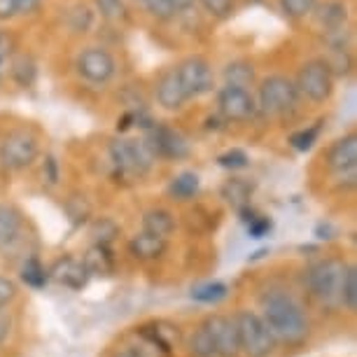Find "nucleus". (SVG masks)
Returning a JSON list of instances; mask_svg holds the SVG:
<instances>
[{"label": "nucleus", "mask_w": 357, "mask_h": 357, "mask_svg": "<svg viewBox=\"0 0 357 357\" xmlns=\"http://www.w3.org/2000/svg\"><path fill=\"white\" fill-rule=\"evenodd\" d=\"M250 197H252V185L243 178H229L227 183L222 185V199H225L229 206H234L236 211L250 206Z\"/></svg>", "instance_id": "nucleus-23"}, {"label": "nucleus", "mask_w": 357, "mask_h": 357, "mask_svg": "<svg viewBox=\"0 0 357 357\" xmlns=\"http://www.w3.org/2000/svg\"><path fill=\"white\" fill-rule=\"evenodd\" d=\"M19 278H22L26 285L33 287V289H40L47 285L50 275H47V268L40 264L38 257H26V261L19 268Z\"/></svg>", "instance_id": "nucleus-27"}, {"label": "nucleus", "mask_w": 357, "mask_h": 357, "mask_svg": "<svg viewBox=\"0 0 357 357\" xmlns=\"http://www.w3.org/2000/svg\"><path fill=\"white\" fill-rule=\"evenodd\" d=\"M143 231L161 236V238H168L175 231V218L173 213L164 211V208H152L143 215Z\"/></svg>", "instance_id": "nucleus-21"}, {"label": "nucleus", "mask_w": 357, "mask_h": 357, "mask_svg": "<svg viewBox=\"0 0 357 357\" xmlns=\"http://www.w3.org/2000/svg\"><path fill=\"white\" fill-rule=\"evenodd\" d=\"M0 63H3V54H0Z\"/></svg>", "instance_id": "nucleus-46"}, {"label": "nucleus", "mask_w": 357, "mask_h": 357, "mask_svg": "<svg viewBox=\"0 0 357 357\" xmlns=\"http://www.w3.org/2000/svg\"><path fill=\"white\" fill-rule=\"evenodd\" d=\"M110 161L122 178H136V175H145L150 171L154 157L143 140L117 138L110 143Z\"/></svg>", "instance_id": "nucleus-5"}, {"label": "nucleus", "mask_w": 357, "mask_h": 357, "mask_svg": "<svg viewBox=\"0 0 357 357\" xmlns=\"http://www.w3.org/2000/svg\"><path fill=\"white\" fill-rule=\"evenodd\" d=\"M154 93H157V103L168 112L183 110V107L187 105V100H190L185 89H183V84H180L175 68L166 70L164 75L157 79V89H154Z\"/></svg>", "instance_id": "nucleus-15"}, {"label": "nucleus", "mask_w": 357, "mask_h": 357, "mask_svg": "<svg viewBox=\"0 0 357 357\" xmlns=\"http://www.w3.org/2000/svg\"><path fill=\"white\" fill-rule=\"evenodd\" d=\"M15 296H17V285L10 278L0 275V311H3L5 306H10L12 301H15Z\"/></svg>", "instance_id": "nucleus-38"}, {"label": "nucleus", "mask_w": 357, "mask_h": 357, "mask_svg": "<svg viewBox=\"0 0 357 357\" xmlns=\"http://www.w3.org/2000/svg\"><path fill=\"white\" fill-rule=\"evenodd\" d=\"M50 171V175H47V180H50L52 185H56V180H59V175H56V161H54V157H47L45 159V166H43V171Z\"/></svg>", "instance_id": "nucleus-42"}, {"label": "nucleus", "mask_w": 357, "mask_h": 357, "mask_svg": "<svg viewBox=\"0 0 357 357\" xmlns=\"http://www.w3.org/2000/svg\"><path fill=\"white\" fill-rule=\"evenodd\" d=\"M225 296H227L225 282H206V285H201L192 292V299L199 301V304H218Z\"/></svg>", "instance_id": "nucleus-32"}, {"label": "nucleus", "mask_w": 357, "mask_h": 357, "mask_svg": "<svg viewBox=\"0 0 357 357\" xmlns=\"http://www.w3.org/2000/svg\"><path fill=\"white\" fill-rule=\"evenodd\" d=\"M143 143L154 159H185L190 154V145H187L183 133L166 124L147 126Z\"/></svg>", "instance_id": "nucleus-10"}, {"label": "nucleus", "mask_w": 357, "mask_h": 357, "mask_svg": "<svg viewBox=\"0 0 357 357\" xmlns=\"http://www.w3.org/2000/svg\"><path fill=\"white\" fill-rule=\"evenodd\" d=\"M257 112V103L250 89L225 84L218 89V114L225 122H248Z\"/></svg>", "instance_id": "nucleus-11"}, {"label": "nucleus", "mask_w": 357, "mask_h": 357, "mask_svg": "<svg viewBox=\"0 0 357 357\" xmlns=\"http://www.w3.org/2000/svg\"><path fill=\"white\" fill-rule=\"evenodd\" d=\"M322 61L327 63V68L334 77H343L353 70V54H350L348 47H327V54L322 56Z\"/></svg>", "instance_id": "nucleus-24"}, {"label": "nucleus", "mask_w": 357, "mask_h": 357, "mask_svg": "<svg viewBox=\"0 0 357 357\" xmlns=\"http://www.w3.org/2000/svg\"><path fill=\"white\" fill-rule=\"evenodd\" d=\"M136 5L145 15L157 19V22H171V19L178 15L171 0H136Z\"/></svg>", "instance_id": "nucleus-29"}, {"label": "nucleus", "mask_w": 357, "mask_h": 357, "mask_svg": "<svg viewBox=\"0 0 357 357\" xmlns=\"http://www.w3.org/2000/svg\"><path fill=\"white\" fill-rule=\"evenodd\" d=\"M222 79L225 84H231V86H252L255 82V66L245 59H236V61H229L225 68H222Z\"/></svg>", "instance_id": "nucleus-22"}, {"label": "nucleus", "mask_w": 357, "mask_h": 357, "mask_svg": "<svg viewBox=\"0 0 357 357\" xmlns=\"http://www.w3.org/2000/svg\"><path fill=\"white\" fill-rule=\"evenodd\" d=\"M248 3H250V5H257V3H261V0H248Z\"/></svg>", "instance_id": "nucleus-45"}, {"label": "nucleus", "mask_w": 357, "mask_h": 357, "mask_svg": "<svg viewBox=\"0 0 357 357\" xmlns=\"http://www.w3.org/2000/svg\"><path fill=\"white\" fill-rule=\"evenodd\" d=\"M168 250V241L161 238V236L140 231L129 241V252L133 259L138 261H157L166 255Z\"/></svg>", "instance_id": "nucleus-16"}, {"label": "nucleus", "mask_w": 357, "mask_h": 357, "mask_svg": "<svg viewBox=\"0 0 357 357\" xmlns=\"http://www.w3.org/2000/svg\"><path fill=\"white\" fill-rule=\"evenodd\" d=\"M73 19H77L75 24H73V31H86L91 26V22H93V12L86 8V5H79V8H75L73 10V15H70Z\"/></svg>", "instance_id": "nucleus-37"}, {"label": "nucleus", "mask_w": 357, "mask_h": 357, "mask_svg": "<svg viewBox=\"0 0 357 357\" xmlns=\"http://www.w3.org/2000/svg\"><path fill=\"white\" fill-rule=\"evenodd\" d=\"M112 357H140L138 350H133V348H124V350H117Z\"/></svg>", "instance_id": "nucleus-44"}, {"label": "nucleus", "mask_w": 357, "mask_h": 357, "mask_svg": "<svg viewBox=\"0 0 357 357\" xmlns=\"http://www.w3.org/2000/svg\"><path fill=\"white\" fill-rule=\"evenodd\" d=\"M294 86L299 91V98L311 100L315 105H322L334 93V75L329 73L327 63L322 59H308L296 73Z\"/></svg>", "instance_id": "nucleus-4"}, {"label": "nucleus", "mask_w": 357, "mask_h": 357, "mask_svg": "<svg viewBox=\"0 0 357 357\" xmlns=\"http://www.w3.org/2000/svg\"><path fill=\"white\" fill-rule=\"evenodd\" d=\"M10 75L19 86H31L33 82H36L38 68H36V63H33L29 56H17L15 61H12Z\"/></svg>", "instance_id": "nucleus-28"}, {"label": "nucleus", "mask_w": 357, "mask_h": 357, "mask_svg": "<svg viewBox=\"0 0 357 357\" xmlns=\"http://www.w3.org/2000/svg\"><path fill=\"white\" fill-rule=\"evenodd\" d=\"M171 3H173L175 12H187L194 3H197V0H171Z\"/></svg>", "instance_id": "nucleus-43"}, {"label": "nucleus", "mask_w": 357, "mask_h": 357, "mask_svg": "<svg viewBox=\"0 0 357 357\" xmlns=\"http://www.w3.org/2000/svg\"><path fill=\"white\" fill-rule=\"evenodd\" d=\"M346 266L336 259H320L308 268V287L315 299L325 306L339 304V289Z\"/></svg>", "instance_id": "nucleus-6"}, {"label": "nucleus", "mask_w": 357, "mask_h": 357, "mask_svg": "<svg viewBox=\"0 0 357 357\" xmlns=\"http://www.w3.org/2000/svg\"><path fill=\"white\" fill-rule=\"evenodd\" d=\"M22 213L12 206H0V250H8L22 238Z\"/></svg>", "instance_id": "nucleus-18"}, {"label": "nucleus", "mask_w": 357, "mask_h": 357, "mask_svg": "<svg viewBox=\"0 0 357 357\" xmlns=\"http://www.w3.org/2000/svg\"><path fill=\"white\" fill-rule=\"evenodd\" d=\"M218 164L222 168H229V171H241V168H248V164H250V157H248L243 150H229L225 154H220Z\"/></svg>", "instance_id": "nucleus-36"}, {"label": "nucleus", "mask_w": 357, "mask_h": 357, "mask_svg": "<svg viewBox=\"0 0 357 357\" xmlns=\"http://www.w3.org/2000/svg\"><path fill=\"white\" fill-rule=\"evenodd\" d=\"M117 234H119V227L114 225L110 218H100L96 225H93V236H96L98 245H110Z\"/></svg>", "instance_id": "nucleus-35"}, {"label": "nucleus", "mask_w": 357, "mask_h": 357, "mask_svg": "<svg viewBox=\"0 0 357 357\" xmlns=\"http://www.w3.org/2000/svg\"><path fill=\"white\" fill-rule=\"evenodd\" d=\"M47 275H50L54 282H59V285H63L68 289H82L86 285V280H89V273H86L84 264L79 259L70 257V255L54 261V266L47 271Z\"/></svg>", "instance_id": "nucleus-14"}, {"label": "nucleus", "mask_w": 357, "mask_h": 357, "mask_svg": "<svg viewBox=\"0 0 357 357\" xmlns=\"http://www.w3.org/2000/svg\"><path fill=\"white\" fill-rule=\"evenodd\" d=\"M201 180L194 171H183L168 183V197L175 201H190L199 194Z\"/></svg>", "instance_id": "nucleus-20"}, {"label": "nucleus", "mask_w": 357, "mask_h": 357, "mask_svg": "<svg viewBox=\"0 0 357 357\" xmlns=\"http://www.w3.org/2000/svg\"><path fill=\"white\" fill-rule=\"evenodd\" d=\"M17 17V0H0V22H10Z\"/></svg>", "instance_id": "nucleus-40"}, {"label": "nucleus", "mask_w": 357, "mask_h": 357, "mask_svg": "<svg viewBox=\"0 0 357 357\" xmlns=\"http://www.w3.org/2000/svg\"><path fill=\"white\" fill-rule=\"evenodd\" d=\"M175 73H178V79H180V84H183V89L190 100L215 91V79H218L215 77V70H213L211 61L204 56H199V54L187 56L185 61H180Z\"/></svg>", "instance_id": "nucleus-7"}, {"label": "nucleus", "mask_w": 357, "mask_h": 357, "mask_svg": "<svg viewBox=\"0 0 357 357\" xmlns=\"http://www.w3.org/2000/svg\"><path fill=\"white\" fill-rule=\"evenodd\" d=\"M204 327L208 329L215 346V357H238V332H236L234 318H225V315H211L206 318Z\"/></svg>", "instance_id": "nucleus-12"}, {"label": "nucleus", "mask_w": 357, "mask_h": 357, "mask_svg": "<svg viewBox=\"0 0 357 357\" xmlns=\"http://www.w3.org/2000/svg\"><path fill=\"white\" fill-rule=\"evenodd\" d=\"M93 8L100 15V19L110 24H122L129 19V5L126 0H93Z\"/></svg>", "instance_id": "nucleus-26"}, {"label": "nucleus", "mask_w": 357, "mask_h": 357, "mask_svg": "<svg viewBox=\"0 0 357 357\" xmlns=\"http://www.w3.org/2000/svg\"><path fill=\"white\" fill-rule=\"evenodd\" d=\"M38 154V138L31 131H15L5 136L3 143H0V164L10 168V171H24V168L33 166Z\"/></svg>", "instance_id": "nucleus-9"}, {"label": "nucleus", "mask_w": 357, "mask_h": 357, "mask_svg": "<svg viewBox=\"0 0 357 357\" xmlns=\"http://www.w3.org/2000/svg\"><path fill=\"white\" fill-rule=\"evenodd\" d=\"M315 22L322 26V31L327 33H336L343 31L348 24V8L343 0H325V3H318L313 10Z\"/></svg>", "instance_id": "nucleus-17"}, {"label": "nucleus", "mask_w": 357, "mask_h": 357, "mask_svg": "<svg viewBox=\"0 0 357 357\" xmlns=\"http://www.w3.org/2000/svg\"><path fill=\"white\" fill-rule=\"evenodd\" d=\"M339 304L348 311H355L357 308V266L350 264L343 271L341 278V289H339Z\"/></svg>", "instance_id": "nucleus-25"}, {"label": "nucleus", "mask_w": 357, "mask_h": 357, "mask_svg": "<svg viewBox=\"0 0 357 357\" xmlns=\"http://www.w3.org/2000/svg\"><path fill=\"white\" fill-rule=\"evenodd\" d=\"M40 5H43V0H17V15H36Z\"/></svg>", "instance_id": "nucleus-39"}, {"label": "nucleus", "mask_w": 357, "mask_h": 357, "mask_svg": "<svg viewBox=\"0 0 357 357\" xmlns=\"http://www.w3.org/2000/svg\"><path fill=\"white\" fill-rule=\"evenodd\" d=\"M190 353L192 357H215V346H213V339L208 334V329L201 325L197 332L192 334L190 339Z\"/></svg>", "instance_id": "nucleus-33"}, {"label": "nucleus", "mask_w": 357, "mask_h": 357, "mask_svg": "<svg viewBox=\"0 0 357 357\" xmlns=\"http://www.w3.org/2000/svg\"><path fill=\"white\" fill-rule=\"evenodd\" d=\"M236 332H238L241 355L245 357H268L275 350V339L255 311H238L236 313Z\"/></svg>", "instance_id": "nucleus-3"}, {"label": "nucleus", "mask_w": 357, "mask_h": 357, "mask_svg": "<svg viewBox=\"0 0 357 357\" xmlns=\"http://www.w3.org/2000/svg\"><path fill=\"white\" fill-rule=\"evenodd\" d=\"M322 124H325V122L320 119V122H315L313 126H308V129L294 131L292 136H289V145H292L296 152H308L315 143H318L320 131H322Z\"/></svg>", "instance_id": "nucleus-30"}, {"label": "nucleus", "mask_w": 357, "mask_h": 357, "mask_svg": "<svg viewBox=\"0 0 357 357\" xmlns=\"http://www.w3.org/2000/svg\"><path fill=\"white\" fill-rule=\"evenodd\" d=\"M329 171H334L336 175H355V166H357V136L355 133H348L339 140H334L329 145V150L325 154Z\"/></svg>", "instance_id": "nucleus-13"}, {"label": "nucleus", "mask_w": 357, "mask_h": 357, "mask_svg": "<svg viewBox=\"0 0 357 357\" xmlns=\"http://www.w3.org/2000/svg\"><path fill=\"white\" fill-rule=\"evenodd\" d=\"M197 3L204 8L206 15H211L213 19H229L234 15L236 0H197Z\"/></svg>", "instance_id": "nucleus-34"}, {"label": "nucleus", "mask_w": 357, "mask_h": 357, "mask_svg": "<svg viewBox=\"0 0 357 357\" xmlns=\"http://www.w3.org/2000/svg\"><path fill=\"white\" fill-rule=\"evenodd\" d=\"M82 264L89 275H110L114 271V259H112L110 248L98 245V243H93L89 250H86Z\"/></svg>", "instance_id": "nucleus-19"}, {"label": "nucleus", "mask_w": 357, "mask_h": 357, "mask_svg": "<svg viewBox=\"0 0 357 357\" xmlns=\"http://www.w3.org/2000/svg\"><path fill=\"white\" fill-rule=\"evenodd\" d=\"M75 70L77 75L89 84H107L114 77L117 70V61L105 47L89 45L77 54L75 59Z\"/></svg>", "instance_id": "nucleus-8"}, {"label": "nucleus", "mask_w": 357, "mask_h": 357, "mask_svg": "<svg viewBox=\"0 0 357 357\" xmlns=\"http://www.w3.org/2000/svg\"><path fill=\"white\" fill-rule=\"evenodd\" d=\"M261 315L264 325L275 339L285 346H301L308 339V318L296 301L282 289H268L261 294Z\"/></svg>", "instance_id": "nucleus-1"}, {"label": "nucleus", "mask_w": 357, "mask_h": 357, "mask_svg": "<svg viewBox=\"0 0 357 357\" xmlns=\"http://www.w3.org/2000/svg\"><path fill=\"white\" fill-rule=\"evenodd\" d=\"M257 110L268 117H285L299 103V91L294 86V79L285 75H268L259 82L257 89Z\"/></svg>", "instance_id": "nucleus-2"}, {"label": "nucleus", "mask_w": 357, "mask_h": 357, "mask_svg": "<svg viewBox=\"0 0 357 357\" xmlns=\"http://www.w3.org/2000/svg\"><path fill=\"white\" fill-rule=\"evenodd\" d=\"M315 5H318V0H278L280 12L287 19H294V22L311 17L313 10H315Z\"/></svg>", "instance_id": "nucleus-31"}, {"label": "nucleus", "mask_w": 357, "mask_h": 357, "mask_svg": "<svg viewBox=\"0 0 357 357\" xmlns=\"http://www.w3.org/2000/svg\"><path fill=\"white\" fill-rule=\"evenodd\" d=\"M10 329H12V318H10L8 313L0 311V343H3L10 336Z\"/></svg>", "instance_id": "nucleus-41"}]
</instances>
